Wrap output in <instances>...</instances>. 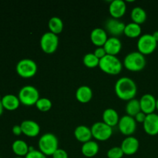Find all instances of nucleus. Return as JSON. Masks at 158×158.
Masks as SVG:
<instances>
[{
	"label": "nucleus",
	"instance_id": "1",
	"mask_svg": "<svg viewBox=\"0 0 158 158\" xmlns=\"http://www.w3.org/2000/svg\"><path fill=\"white\" fill-rule=\"evenodd\" d=\"M114 89L119 98L127 101L134 99L137 92L136 83L127 77H123L118 79L115 83Z\"/></svg>",
	"mask_w": 158,
	"mask_h": 158
},
{
	"label": "nucleus",
	"instance_id": "2",
	"mask_svg": "<svg viewBox=\"0 0 158 158\" xmlns=\"http://www.w3.org/2000/svg\"><path fill=\"white\" fill-rule=\"evenodd\" d=\"M99 67L103 72L110 75L119 74L123 68V63L117 57V56L107 55L100 60Z\"/></svg>",
	"mask_w": 158,
	"mask_h": 158
},
{
	"label": "nucleus",
	"instance_id": "3",
	"mask_svg": "<svg viewBox=\"0 0 158 158\" xmlns=\"http://www.w3.org/2000/svg\"><path fill=\"white\" fill-rule=\"evenodd\" d=\"M39 149L46 156H52L59 148V140L52 133H46L41 136L38 142Z\"/></svg>",
	"mask_w": 158,
	"mask_h": 158
},
{
	"label": "nucleus",
	"instance_id": "4",
	"mask_svg": "<svg viewBox=\"0 0 158 158\" xmlns=\"http://www.w3.org/2000/svg\"><path fill=\"white\" fill-rule=\"evenodd\" d=\"M146 58L144 55L138 51L128 53L123 60V66L127 69L133 72L142 70L146 66Z\"/></svg>",
	"mask_w": 158,
	"mask_h": 158
},
{
	"label": "nucleus",
	"instance_id": "5",
	"mask_svg": "<svg viewBox=\"0 0 158 158\" xmlns=\"http://www.w3.org/2000/svg\"><path fill=\"white\" fill-rule=\"evenodd\" d=\"M18 97L20 103L27 106L35 105L36 102L40 98L38 89L31 85L23 86L19 92Z\"/></svg>",
	"mask_w": 158,
	"mask_h": 158
},
{
	"label": "nucleus",
	"instance_id": "6",
	"mask_svg": "<svg viewBox=\"0 0 158 158\" xmlns=\"http://www.w3.org/2000/svg\"><path fill=\"white\" fill-rule=\"evenodd\" d=\"M37 64L30 59H23L16 65V72L23 78H31L37 73Z\"/></svg>",
	"mask_w": 158,
	"mask_h": 158
},
{
	"label": "nucleus",
	"instance_id": "7",
	"mask_svg": "<svg viewBox=\"0 0 158 158\" xmlns=\"http://www.w3.org/2000/svg\"><path fill=\"white\" fill-rule=\"evenodd\" d=\"M157 42L154 40L152 34H143L140 35L137 41L138 52L143 55H149L155 51Z\"/></svg>",
	"mask_w": 158,
	"mask_h": 158
},
{
	"label": "nucleus",
	"instance_id": "8",
	"mask_svg": "<svg viewBox=\"0 0 158 158\" xmlns=\"http://www.w3.org/2000/svg\"><path fill=\"white\" fill-rule=\"evenodd\" d=\"M59 46V37L50 31L43 34L40 39V47L46 53H53Z\"/></svg>",
	"mask_w": 158,
	"mask_h": 158
},
{
	"label": "nucleus",
	"instance_id": "9",
	"mask_svg": "<svg viewBox=\"0 0 158 158\" xmlns=\"http://www.w3.org/2000/svg\"><path fill=\"white\" fill-rule=\"evenodd\" d=\"M90 129L93 137L100 141L108 140L113 134L112 127L104 122H96L92 125Z\"/></svg>",
	"mask_w": 158,
	"mask_h": 158
},
{
	"label": "nucleus",
	"instance_id": "10",
	"mask_svg": "<svg viewBox=\"0 0 158 158\" xmlns=\"http://www.w3.org/2000/svg\"><path fill=\"white\" fill-rule=\"evenodd\" d=\"M118 128L121 134L129 137L136 131L137 122H136L134 117H131L129 115H124L121 118H120Z\"/></svg>",
	"mask_w": 158,
	"mask_h": 158
},
{
	"label": "nucleus",
	"instance_id": "11",
	"mask_svg": "<svg viewBox=\"0 0 158 158\" xmlns=\"http://www.w3.org/2000/svg\"><path fill=\"white\" fill-rule=\"evenodd\" d=\"M125 26L126 24H124L123 22L114 18L108 19L105 23L106 31H107L110 34H111L114 37H117L123 33Z\"/></svg>",
	"mask_w": 158,
	"mask_h": 158
},
{
	"label": "nucleus",
	"instance_id": "12",
	"mask_svg": "<svg viewBox=\"0 0 158 158\" xmlns=\"http://www.w3.org/2000/svg\"><path fill=\"white\" fill-rule=\"evenodd\" d=\"M156 102L157 99L151 94H143L140 100V109L142 112L147 115L154 113L156 110Z\"/></svg>",
	"mask_w": 158,
	"mask_h": 158
},
{
	"label": "nucleus",
	"instance_id": "13",
	"mask_svg": "<svg viewBox=\"0 0 158 158\" xmlns=\"http://www.w3.org/2000/svg\"><path fill=\"white\" fill-rule=\"evenodd\" d=\"M139 146V140L135 137L129 136L122 141L120 148L125 155H133L138 151Z\"/></svg>",
	"mask_w": 158,
	"mask_h": 158
},
{
	"label": "nucleus",
	"instance_id": "14",
	"mask_svg": "<svg viewBox=\"0 0 158 158\" xmlns=\"http://www.w3.org/2000/svg\"><path fill=\"white\" fill-rule=\"evenodd\" d=\"M143 126L144 131L149 135L155 136L158 134V114L153 113L147 115Z\"/></svg>",
	"mask_w": 158,
	"mask_h": 158
},
{
	"label": "nucleus",
	"instance_id": "15",
	"mask_svg": "<svg viewBox=\"0 0 158 158\" xmlns=\"http://www.w3.org/2000/svg\"><path fill=\"white\" fill-rule=\"evenodd\" d=\"M23 134L29 137H35L40 133V126L37 122L31 120H26L20 124Z\"/></svg>",
	"mask_w": 158,
	"mask_h": 158
},
{
	"label": "nucleus",
	"instance_id": "16",
	"mask_svg": "<svg viewBox=\"0 0 158 158\" xmlns=\"http://www.w3.org/2000/svg\"><path fill=\"white\" fill-rule=\"evenodd\" d=\"M127 10L126 2L123 0H113L109 6V12L112 18H121Z\"/></svg>",
	"mask_w": 158,
	"mask_h": 158
},
{
	"label": "nucleus",
	"instance_id": "17",
	"mask_svg": "<svg viewBox=\"0 0 158 158\" xmlns=\"http://www.w3.org/2000/svg\"><path fill=\"white\" fill-rule=\"evenodd\" d=\"M107 55L117 56L122 49V43L117 37H110L103 46Z\"/></svg>",
	"mask_w": 158,
	"mask_h": 158
},
{
	"label": "nucleus",
	"instance_id": "18",
	"mask_svg": "<svg viewBox=\"0 0 158 158\" xmlns=\"http://www.w3.org/2000/svg\"><path fill=\"white\" fill-rule=\"evenodd\" d=\"M91 42L97 47H103L108 40L106 30L102 28H95L90 33Z\"/></svg>",
	"mask_w": 158,
	"mask_h": 158
},
{
	"label": "nucleus",
	"instance_id": "19",
	"mask_svg": "<svg viewBox=\"0 0 158 158\" xmlns=\"http://www.w3.org/2000/svg\"><path fill=\"white\" fill-rule=\"evenodd\" d=\"M74 136L78 141L84 143L91 140L93 137L91 129L85 125H80L74 130Z\"/></svg>",
	"mask_w": 158,
	"mask_h": 158
},
{
	"label": "nucleus",
	"instance_id": "20",
	"mask_svg": "<svg viewBox=\"0 0 158 158\" xmlns=\"http://www.w3.org/2000/svg\"><path fill=\"white\" fill-rule=\"evenodd\" d=\"M2 104L3 108L8 110H15L17 108H19L20 105L19 99L18 97L13 94H7L4 97H2Z\"/></svg>",
	"mask_w": 158,
	"mask_h": 158
},
{
	"label": "nucleus",
	"instance_id": "21",
	"mask_svg": "<svg viewBox=\"0 0 158 158\" xmlns=\"http://www.w3.org/2000/svg\"><path fill=\"white\" fill-rule=\"evenodd\" d=\"M120 117L118 113L113 108H107L103 113V122L113 127L118 125Z\"/></svg>",
	"mask_w": 158,
	"mask_h": 158
},
{
	"label": "nucleus",
	"instance_id": "22",
	"mask_svg": "<svg viewBox=\"0 0 158 158\" xmlns=\"http://www.w3.org/2000/svg\"><path fill=\"white\" fill-rule=\"evenodd\" d=\"M93 97V90L89 86L83 85L80 86L76 91V98L79 102L83 103H88Z\"/></svg>",
	"mask_w": 158,
	"mask_h": 158
},
{
	"label": "nucleus",
	"instance_id": "23",
	"mask_svg": "<svg viewBox=\"0 0 158 158\" xmlns=\"http://www.w3.org/2000/svg\"><path fill=\"white\" fill-rule=\"evenodd\" d=\"M99 149H100V147H99L98 143L91 140L83 143L81 148V152L85 157H93L98 154Z\"/></svg>",
	"mask_w": 158,
	"mask_h": 158
},
{
	"label": "nucleus",
	"instance_id": "24",
	"mask_svg": "<svg viewBox=\"0 0 158 158\" xmlns=\"http://www.w3.org/2000/svg\"><path fill=\"white\" fill-rule=\"evenodd\" d=\"M12 150L17 157H25L29 153V147L24 140H16L12 143Z\"/></svg>",
	"mask_w": 158,
	"mask_h": 158
},
{
	"label": "nucleus",
	"instance_id": "25",
	"mask_svg": "<svg viewBox=\"0 0 158 158\" xmlns=\"http://www.w3.org/2000/svg\"><path fill=\"white\" fill-rule=\"evenodd\" d=\"M131 16L133 23L140 25L146 21L148 15H147L146 11L143 8L140 6H136L131 11Z\"/></svg>",
	"mask_w": 158,
	"mask_h": 158
},
{
	"label": "nucleus",
	"instance_id": "26",
	"mask_svg": "<svg viewBox=\"0 0 158 158\" xmlns=\"http://www.w3.org/2000/svg\"><path fill=\"white\" fill-rule=\"evenodd\" d=\"M141 31L142 29L140 25L132 22V23L126 24L123 34H125L129 38L134 39L137 38V37H140V34H141Z\"/></svg>",
	"mask_w": 158,
	"mask_h": 158
},
{
	"label": "nucleus",
	"instance_id": "27",
	"mask_svg": "<svg viewBox=\"0 0 158 158\" xmlns=\"http://www.w3.org/2000/svg\"><path fill=\"white\" fill-rule=\"evenodd\" d=\"M48 27L51 32L58 35L61 33L63 29V23L60 17L53 16L49 19V23H48Z\"/></svg>",
	"mask_w": 158,
	"mask_h": 158
},
{
	"label": "nucleus",
	"instance_id": "28",
	"mask_svg": "<svg viewBox=\"0 0 158 158\" xmlns=\"http://www.w3.org/2000/svg\"><path fill=\"white\" fill-rule=\"evenodd\" d=\"M140 111H141V109H140V100L134 98L127 101L126 105L127 115L134 117Z\"/></svg>",
	"mask_w": 158,
	"mask_h": 158
},
{
	"label": "nucleus",
	"instance_id": "29",
	"mask_svg": "<svg viewBox=\"0 0 158 158\" xmlns=\"http://www.w3.org/2000/svg\"><path fill=\"white\" fill-rule=\"evenodd\" d=\"M83 64H84L86 67L94 68L97 67V66H99L100 60L94 55V53L89 52V53H86V55L83 56Z\"/></svg>",
	"mask_w": 158,
	"mask_h": 158
},
{
	"label": "nucleus",
	"instance_id": "30",
	"mask_svg": "<svg viewBox=\"0 0 158 158\" xmlns=\"http://www.w3.org/2000/svg\"><path fill=\"white\" fill-rule=\"evenodd\" d=\"M37 109L41 112H47L52 107V102L49 99L46 97H42L39 99L38 101L35 103Z\"/></svg>",
	"mask_w": 158,
	"mask_h": 158
},
{
	"label": "nucleus",
	"instance_id": "31",
	"mask_svg": "<svg viewBox=\"0 0 158 158\" xmlns=\"http://www.w3.org/2000/svg\"><path fill=\"white\" fill-rule=\"evenodd\" d=\"M106 155L108 158H122L124 154L120 147H114L108 150Z\"/></svg>",
	"mask_w": 158,
	"mask_h": 158
},
{
	"label": "nucleus",
	"instance_id": "32",
	"mask_svg": "<svg viewBox=\"0 0 158 158\" xmlns=\"http://www.w3.org/2000/svg\"><path fill=\"white\" fill-rule=\"evenodd\" d=\"M47 156L42 153L40 150L34 149L33 147H29V153L25 158H47Z\"/></svg>",
	"mask_w": 158,
	"mask_h": 158
},
{
	"label": "nucleus",
	"instance_id": "33",
	"mask_svg": "<svg viewBox=\"0 0 158 158\" xmlns=\"http://www.w3.org/2000/svg\"><path fill=\"white\" fill-rule=\"evenodd\" d=\"M52 158H68V154L64 149L58 148L56 152L52 154Z\"/></svg>",
	"mask_w": 158,
	"mask_h": 158
},
{
	"label": "nucleus",
	"instance_id": "34",
	"mask_svg": "<svg viewBox=\"0 0 158 158\" xmlns=\"http://www.w3.org/2000/svg\"><path fill=\"white\" fill-rule=\"evenodd\" d=\"M94 55H95L99 59V60H101L102 58H103V57L106 55V51H105L103 46V47H97V49L94 50Z\"/></svg>",
	"mask_w": 158,
	"mask_h": 158
},
{
	"label": "nucleus",
	"instance_id": "35",
	"mask_svg": "<svg viewBox=\"0 0 158 158\" xmlns=\"http://www.w3.org/2000/svg\"><path fill=\"white\" fill-rule=\"evenodd\" d=\"M146 117H147V114H144L143 112H142V111H140V112H139L138 114H137V115L134 117V119H135L136 122L143 123V122H144Z\"/></svg>",
	"mask_w": 158,
	"mask_h": 158
},
{
	"label": "nucleus",
	"instance_id": "36",
	"mask_svg": "<svg viewBox=\"0 0 158 158\" xmlns=\"http://www.w3.org/2000/svg\"><path fill=\"white\" fill-rule=\"evenodd\" d=\"M12 131L14 135L15 136H19L23 134V131H22V128L20 125H15V126H13Z\"/></svg>",
	"mask_w": 158,
	"mask_h": 158
},
{
	"label": "nucleus",
	"instance_id": "37",
	"mask_svg": "<svg viewBox=\"0 0 158 158\" xmlns=\"http://www.w3.org/2000/svg\"><path fill=\"white\" fill-rule=\"evenodd\" d=\"M152 35H153V36H154V40H155L157 42H158V30L155 31V32H154Z\"/></svg>",
	"mask_w": 158,
	"mask_h": 158
},
{
	"label": "nucleus",
	"instance_id": "38",
	"mask_svg": "<svg viewBox=\"0 0 158 158\" xmlns=\"http://www.w3.org/2000/svg\"><path fill=\"white\" fill-rule=\"evenodd\" d=\"M1 100H2V97H0V116H1L2 114V113H3V110H4V108H3Z\"/></svg>",
	"mask_w": 158,
	"mask_h": 158
},
{
	"label": "nucleus",
	"instance_id": "39",
	"mask_svg": "<svg viewBox=\"0 0 158 158\" xmlns=\"http://www.w3.org/2000/svg\"><path fill=\"white\" fill-rule=\"evenodd\" d=\"M156 110H158V99H157V102H156Z\"/></svg>",
	"mask_w": 158,
	"mask_h": 158
},
{
	"label": "nucleus",
	"instance_id": "40",
	"mask_svg": "<svg viewBox=\"0 0 158 158\" xmlns=\"http://www.w3.org/2000/svg\"><path fill=\"white\" fill-rule=\"evenodd\" d=\"M15 158H25V157H15Z\"/></svg>",
	"mask_w": 158,
	"mask_h": 158
}]
</instances>
